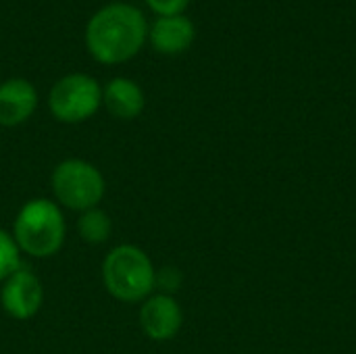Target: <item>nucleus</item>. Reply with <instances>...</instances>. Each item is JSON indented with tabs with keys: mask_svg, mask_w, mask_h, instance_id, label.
Returning a JSON list of instances; mask_svg holds the SVG:
<instances>
[{
	"mask_svg": "<svg viewBox=\"0 0 356 354\" xmlns=\"http://www.w3.org/2000/svg\"><path fill=\"white\" fill-rule=\"evenodd\" d=\"M146 33V19L136 6L113 2L96 10L90 19L86 27V44L98 63L117 65L140 52Z\"/></svg>",
	"mask_w": 356,
	"mask_h": 354,
	"instance_id": "f257e3e1",
	"label": "nucleus"
},
{
	"mask_svg": "<svg viewBox=\"0 0 356 354\" xmlns=\"http://www.w3.org/2000/svg\"><path fill=\"white\" fill-rule=\"evenodd\" d=\"M13 238L21 252L33 259H48L65 244V219L56 202L48 198L27 200L17 213Z\"/></svg>",
	"mask_w": 356,
	"mask_h": 354,
	"instance_id": "f03ea898",
	"label": "nucleus"
},
{
	"mask_svg": "<svg viewBox=\"0 0 356 354\" xmlns=\"http://www.w3.org/2000/svg\"><path fill=\"white\" fill-rule=\"evenodd\" d=\"M102 280L111 296L117 300L140 303L154 290L156 269L142 248L121 244L106 255L102 263Z\"/></svg>",
	"mask_w": 356,
	"mask_h": 354,
	"instance_id": "7ed1b4c3",
	"label": "nucleus"
},
{
	"mask_svg": "<svg viewBox=\"0 0 356 354\" xmlns=\"http://www.w3.org/2000/svg\"><path fill=\"white\" fill-rule=\"evenodd\" d=\"M52 192L56 200L71 211L96 209L106 192L100 169L81 159H67L52 171Z\"/></svg>",
	"mask_w": 356,
	"mask_h": 354,
	"instance_id": "20e7f679",
	"label": "nucleus"
},
{
	"mask_svg": "<svg viewBox=\"0 0 356 354\" xmlns=\"http://www.w3.org/2000/svg\"><path fill=\"white\" fill-rule=\"evenodd\" d=\"M102 102L100 83L86 73H69L60 77L48 96L50 113L63 123H81L90 119Z\"/></svg>",
	"mask_w": 356,
	"mask_h": 354,
	"instance_id": "39448f33",
	"label": "nucleus"
},
{
	"mask_svg": "<svg viewBox=\"0 0 356 354\" xmlns=\"http://www.w3.org/2000/svg\"><path fill=\"white\" fill-rule=\"evenodd\" d=\"M0 303H2V309L13 319H19V321L31 319L44 303V290H42L38 275H33L27 269L15 271L2 284Z\"/></svg>",
	"mask_w": 356,
	"mask_h": 354,
	"instance_id": "423d86ee",
	"label": "nucleus"
},
{
	"mask_svg": "<svg viewBox=\"0 0 356 354\" xmlns=\"http://www.w3.org/2000/svg\"><path fill=\"white\" fill-rule=\"evenodd\" d=\"M142 332L154 342L173 340L184 325V311L169 294L148 296L140 309Z\"/></svg>",
	"mask_w": 356,
	"mask_h": 354,
	"instance_id": "0eeeda50",
	"label": "nucleus"
},
{
	"mask_svg": "<svg viewBox=\"0 0 356 354\" xmlns=\"http://www.w3.org/2000/svg\"><path fill=\"white\" fill-rule=\"evenodd\" d=\"M38 106L33 83L23 77H10L0 83V125L15 127L25 123Z\"/></svg>",
	"mask_w": 356,
	"mask_h": 354,
	"instance_id": "6e6552de",
	"label": "nucleus"
},
{
	"mask_svg": "<svg viewBox=\"0 0 356 354\" xmlns=\"http://www.w3.org/2000/svg\"><path fill=\"white\" fill-rule=\"evenodd\" d=\"M194 23L184 15L159 17L150 27V42L163 54H177L194 42Z\"/></svg>",
	"mask_w": 356,
	"mask_h": 354,
	"instance_id": "1a4fd4ad",
	"label": "nucleus"
},
{
	"mask_svg": "<svg viewBox=\"0 0 356 354\" xmlns=\"http://www.w3.org/2000/svg\"><path fill=\"white\" fill-rule=\"evenodd\" d=\"M102 102L106 111L123 121L136 119L144 111V92L142 88L127 79V77H115L106 83L102 90Z\"/></svg>",
	"mask_w": 356,
	"mask_h": 354,
	"instance_id": "9d476101",
	"label": "nucleus"
},
{
	"mask_svg": "<svg viewBox=\"0 0 356 354\" xmlns=\"http://www.w3.org/2000/svg\"><path fill=\"white\" fill-rule=\"evenodd\" d=\"M77 232L88 244H102L113 234V221L104 211L96 207L81 213V217L77 219Z\"/></svg>",
	"mask_w": 356,
	"mask_h": 354,
	"instance_id": "9b49d317",
	"label": "nucleus"
},
{
	"mask_svg": "<svg viewBox=\"0 0 356 354\" xmlns=\"http://www.w3.org/2000/svg\"><path fill=\"white\" fill-rule=\"evenodd\" d=\"M19 269H21V250L13 234L0 230V282L4 284Z\"/></svg>",
	"mask_w": 356,
	"mask_h": 354,
	"instance_id": "f8f14e48",
	"label": "nucleus"
},
{
	"mask_svg": "<svg viewBox=\"0 0 356 354\" xmlns=\"http://www.w3.org/2000/svg\"><path fill=\"white\" fill-rule=\"evenodd\" d=\"M179 282H181V275L175 267H165L161 273H156V280H154V288H161L163 292L161 294H169L173 290L179 288Z\"/></svg>",
	"mask_w": 356,
	"mask_h": 354,
	"instance_id": "ddd939ff",
	"label": "nucleus"
},
{
	"mask_svg": "<svg viewBox=\"0 0 356 354\" xmlns=\"http://www.w3.org/2000/svg\"><path fill=\"white\" fill-rule=\"evenodd\" d=\"M190 0H146V4L161 17H173L181 15V10L188 6Z\"/></svg>",
	"mask_w": 356,
	"mask_h": 354,
	"instance_id": "4468645a",
	"label": "nucleus"
}]
</instances>
